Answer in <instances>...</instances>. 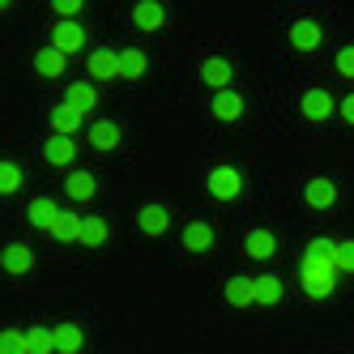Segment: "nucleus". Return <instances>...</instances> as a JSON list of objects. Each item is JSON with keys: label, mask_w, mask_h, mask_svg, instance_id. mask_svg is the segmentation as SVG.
Returning a JSON list of instances; mask_svg holds the SVG:
<instances>
[{"label": "nucleus", "mask_w": 354, "mask_h": 354, "mask_svg": "<svg viewBox=\"0 0 354 354\" xmlns=\"http://www.w3.org/2000/svg\"><path fill=\"white\" fill-rule=\"evenodd\" d=\"M35 68L43 73V77H64L68 56H64V52H56V47L47 43V47H39V52H35Z\"/></svg>", "instance_id": "b1692460"}, {"label": "nucleus", "mask_w": 354, "mask_h": 354, "mask_svg": "<svg viewBox=\"0 0 354 354\" xmlns=\"http://www.w3.org/2000/svg\"><path fill=\"white\" fill-rule=\"evenodd\" d=\"M107 239H111V226H107V218H98V214L82 218V235H77V243H82V248H103Z\"/></svg>", "instance_id": "5701e85b"}, {"label": "nucleus", "mask_w": 354, "mask_h": 354, "mask_svg": "<svg viewBox=\"0 0 354 354\" xmlns=\"http://www.w3.org/2000/svg\"><path fill=\"white\" fill-rule=\"evenodd\" d=\"M21 188H26V171H21L17 162H0V192L13 196V192H21Z\"/></svg>", "instance_id": "cd10ccee"}, {"label": "nucleus", "mask_w": 354, "mask_h": 354, "mask_svg": "<svg viewBox=\"0 0 354 354\" xmlns=\"http://www.w3.org/2000/svg\"><path fill=\"white\" fill-rule=\"evenodd\" d=\"M64 103H68L73 111H82V115L94 111V107H98V86H94V82H73V86L64 90Z\"/></svg>", "instance_id": "aec40b11"}, {"label": "nucleus", "mask_w": 354, "mask_h": 354, "mask_svg": "<svg viewBox=\"0 0 354 354\" xmlns=\"http://www.w3.org/2000/svg\"><path fill=\"white\" fill-rule=\"evenodd\" d=\"M243 252H248L252 261H269L273 252H277V235L265 231V226H252V231L243 235Z\"/></svg>", "instance_id": "dca6fc26"}, {"label": "nucleus", "mask_w": 354, "mask_h": 354, "mask_svg": "<svg viewBox=\"0 0 354 354\" xmlns=\"http://www.w3.org/2000/svg\"><path fill=\"white\" fill-rule=\"evenodd\" d=\"M218 248V235L209 222H188L184 226V252H192V257H205V252Z\"/></svg>", "instance_id": "1a4fd4ad"}, {"label": "nucleus", "mask_w": 354, "mask_h": 354, "mask_svg": "<svg viewBox=\"0 0 354 354\" xmlns=\"http://www.w3.org/2000/svg\"><path fill=\"white\" fill-rule=\"evenodd\" d=\"M205 188H209L214 201H239V196H243V175H239L235 167L218 162V167H209V175H205Z\"/></svg>", "instance_id": "f03ea898"}, {"label": "nucleus", "mask_w": 354, "mask_h": 354, "mask_svg": "<svg viewBox=\"0 0 354 354\" xmlns=\"http://www.w3.org/2000/svg\"><path fill=\"white\" fill-rule=\"evenodd\" d=\"M82 129H86V115H82V111H73L68 103L52 107V133H56V137H73V141H77Z\"/></svg>", "instance_id": "a211bd4d"}, {"label": "nucleus", "mask_w": 354, "mask_h": 354, "mask_svg": "<svg viewBox=\"0 0 354 354\" xmlns=\"http://www.w3.org/2000/svg\"><path fill=\"white\" fill-rule=\"evenodd\" d=\"M82 0H56V5H52V13H56V21H77L82 17Z\"/></svg>", "instance_id": "7c9ffc66"}, {"label": "nucleus", "mask_w": 354, "mask_h": 354, "mask_svg": "<svg viewBox=\"0 0 354 354\" xmlns=\"http://www.w3.org/2000/svg\"><path fill=\"white\" fill-rule=\"evenodd\" d=\"M337 73H342V77H350V82H354V43H350V47H342V52H337Z\"/></svg>", "instance_id": "2f4dec72"}, {"label": "nucleus", "mask_w": 354, "mask_h": 354, "mask_svg": "<svg viewBox=\"0 0 354 354\" xmlns=\"http://www.w3.org/2000/svg\"><path fill=\"white\" fill-rule=\"evenodd\" d=\"M337 115H342V120L350 124V129H354V90H350V94L342 98V107H337Z\"/></svg>", "instance_id": "72a5a7b5"}, {"label": "nucleus", "mask_w": 354, "mask_h": 354, "mask_svg": "<svg viewBox=\"0 0 354 354\" xmlns=\"http://www.w3.org/2000/svg\"><path fill=\"white\" fill-rule=\"evenodd\" d=\"M86 141L94 149H103V154H111V149H120V124L115 120H94L86 129Z\"/></svg>", "instance_id": "f3484780"}, {"label": "nucleus", "mask_w": 354, "mask_h": 354, "mask_svg": "<svg viewBox=\"0 0 354 354\" xmlns=\"http://www.w3.org/2000/svg\"><path fill=\"white\" fill-rule=\"evenodd\" d=\"M43 158L47 162H52V167H73V162H77V141H73V137H47L43 141Z\"/></svg>", "instance_id": "4468645a"}, {"label": "nucleus", "mask_w": 354, "mask_h": 354, "mask_svg": "<svg viewBox=\"0 0 354 354\" xmlns=\"http://www.w3.org/2000/svg\"><path fill=\"white\" fill-rule=\"evenodd\" d=\"M201 82H205L214 94H226V86L235 82V68H231V60H222V56H209L205 64H201Z\"/></svg>", "instance_id": "6e6552de"}, {"label": "nucleus", "mask_w": 354, "mask_h": 354, "mask_svg": "<svg viewBox=\"0 0 354 354\" xmlns=\"http://www.w3.org/2000/svg\"><path fill=\"white\" fill-rule=\"evenodd\" d=\"M26 346H30V354H60L56 328H26Z\"/></svg>", "instance_id": "bb28decb"}, {"label": "nucleus", "mask_w": 354, "mask_h": 354, "mask_svg": "<svg viewBox=\"0 0 354 354\" xmlns=\"http://www.w3.org/2000/svg\"><path fill=\"white\" fill-rule=\"evenodd\" d=\"M94 192H98V180H94L90 171H73L68 180H64V196L73 201V205H86Z\"/></svg>", "instance_id": "6ab92c4d"}, {"label": "nucleus", "mask_w": 354, "mask_h": 354, "mask_svg": "<svg viewBox=\"0 0 354 354\" xmlns=\"http://www.w3.org/2000/svg\"><path fill=\"white\" fill-rule=\"evenodd\" d=\"M0 354H30L26 333H21V328H5V333H0Z\"/></svg>", "instance_id": "c756f323"}, {"label": "nucleus", "mask_w": 354, "mask_h": 354, "mask_svg": "<svg viewBox=\"0 0 354 354\" xmlns=\"http://www.w3.org/2000/svg\"><path fill=\"white\" fill-rule=\"evenodd\" d=\"M214 120L218 124H239L243 120V111H248V98L243 94H235V90H226V94H214Z\"/></svg>", "instance_id": "9d476101"}, {"label": "nucleus", "mask_w": 354, "mask_h": 354, "mask_svg": "<svg viewBox=\"0 0 354 354\" xmlns=\"http://www.w3.org/2000/svg\"><path fill=\"white\" fill-rule=\"evenodd\" d=\"M120 73H124V82H145L149 56L141 52V47H124V52H120Z\"/></svg>", "instance_id": "4be33fe9"}, {"label": "nucleus", "mask_w": 354, "mask_h": 354, "mask_svg": "<svg viewBox=\"0 0 354 354\" xmlns=\"http://www.w3.org/2000/svg\"><path fill=\"white\" fill-rule=\"evenodd\" d=\"M303 201H308L312 209H333L337 205V184L324 180V175H316V180L303 184Z\"/></svg>", "instance_id": "f8f14e48"}, {"label": "nucleus", "mask_w": 354, "mask_h": 354, "mask_svg": "<svg viewBox=\"0 0 354 354\" xmlns=\"http://www.w3.org/2000/svg\"><path fill=\"white\" fill-rule=\"evenodd\" d=\"M337 107H342L337 98L328 94L324 86H316V90L303 94V107H299V111H303V120H308V124H328V120L337 115Z\"/></svg>", "instance_id": "7ed1b4c3"}, {"label": "nucleus", "mask_w": 354, "mask_h": 354, "mask_svg": "<svg viewBox=\"0 0 354 354\" xmlns=\"http://www.w3.org/2000/svg\"><path fill=\"white\" fill-rule=\"evenodd\" d=\"M282 303V277L261 273L257 277V308H277Z\"/></svg>", "instance_id": "393cba45"}, {"label": "nucleus", "mask_w": 354, "mask_h": 354, "mask_svg": "<svg viewBox=\"0 0 354 354\" xmlns=\"http://www.w3.org/2000/svg\"><path fill=\"white\" fill-rule=\"evenodd\" d=\"M337 277H342V265H337V243L333 239H312L308 252H303V265H299V282H303V295L324 303L328 295L337 290Z\"/></svg>", "instance_id": "f257e3e1"}, {"label": "nucleus", "mask_w": 354, "mask_h": 354, "mask_svg": "<svg viewBox=\"0 0 354 354\" xmlns=\"http://www.w3.org/2000/svg\"><path fill=\"white\" fill-rule=\"evenodd\" d=\"M286 43L295 47V52H316V47L324 43V30L316 26L312 17H299V21H290V30H286Z\"/></svg>", "instance_id": "423d86ee"}, {"label": "nucleus", "mask_w": 354, "mask_h": 354, "mask_svg": "<svg viewBox=\"0 0 354 354\" xmlns=\"http://www.w3.org/2000/svg\"><path fill=\"white\" fill-rule=\"evenodd\" d=\"M0 269H5L9 277H26L35 269V252L26 243H9L5 252H0Z\"/></svg>", "instance_id": "9b49d317"}, {"label": "nucleus", "mask_w": 354, "mask_h": 354, "mask_svg": "<svg viewBox=\"0 0 354 354\" xmlns=\"http://www.w3.org/2000/svg\"><path fill=\"white\" fill-rule=\"evenodd\" d=\"M337 265H342V273H354V239L337 243Z\"/></svg>", "instance_id": "473e14b6"}, {"label": "nucleus", "mask_w": 354, "mask_h": 354, "mask_svg": "<svg viewBox=\"0 0 354 354\" xmlns=\"http://www.w3.org/2000/svg\"><path fill=\"white\" fill-rule=\"evenodd\" d=\"M26 214H30V226H39V231H47V235H52V231H56V222H60V214H64V209L56 205V201H52V196H35Z\"/></svg>", "instance_id": "2eb2a0df"}, {"label": "nucleus", "mask_w": 354, "mask_h": 354, "mask_svg": "<svg viewBox=\"0 0 354 354\" xmlns=\"http://www.w3.org/2000/svg\"><path fill=\"white\" fill-rule=\"evenodd\" d=\"M56 346H60V354H82L86 350L82 324H56Z\"/></svg>", "instance_id": "a878e982"}, {"label": "nucleus", "mask_w": 354, "mask_h": 354, "mask_svg": "<svg viewBox=\"0 0 354 354\" xmlns=\"http://www.w3.org/2000/svg\"><path fill=\"white\" fill-rule=\"evenodd\" d=\"M86 68H90V82L98 86V82H124V73H120V52H90V60H86Z\"/></svg>", "instance_id": "0eeeda50"}, {"label": "nucleus", "mask_w": 354, "mask_h": 354, "mask_svg": "<svg viewBox=\"0 0 354 354\" xmlns=\"http://www.w3.org/2000/svg\"><path fill=\"white\" fill-rule=\"evenodd\" d=\"M137 231H141L145 239L167 235V231H171V209H167V205H158V201L141 205V209H137Z\"/></svg>", "instance_id": "20e7f679"}, {"label": "nucleus", "mask_w": 354, "mask_h": 354, "mask_svg": "<svg viewBox=\"0 0 354 354\" xmlns=\"http://www.w3.org/2000/svg\"><path fill=\"white\" fill-rule=\"evenodd\" d=\"M60 243H77V235H82V218L77 214H60V222H56V231H52Z\"/></svg>", "instance_id": "c85d7f7f"}, {"label": "nucleus", "mask_w": 354, "mask_h": 354, "mask_svg": "<svg viewBox=\"0 0 354 354\" xmlns=\"http://www.w3.org/2000/svg\"><path fill=\"white\" fill-rule=\"evenodd\" d=\"M226 303L231 308H257V277H231L226 282Z\"/></svg>", "instance_id": "412c9836"}, {"label": "nucleus", "mask_w": 354, "mask_h": 354, "mask_svg": "<svg viewBox=\"0 0 354 354\" xmlns=\"http://www.w3.org/2000/svg\"><path fill=\"white\" fill-rule=\"evenodd\" d=\"M133 26L145 30V35H154L167 26V9L158 5V0H141V5H133Z\"/></svg>", "instance_id": "ddd939ff"}, {"label": "nucleus", "mask_w": 354, "mask_h": 354, "mask_svg": "<svg viewBox=\"0 0 354 354\" xmlns=\"http://www.w3.org/2000/svg\"><path fill=\"white\" fill-rule=\"evenodd\" d=\"M52 47L64 52V56H77L86 47V26H82V21H56V26H52Z\"/></svg>", "instance_id": "39448f33"}]
</instances>
